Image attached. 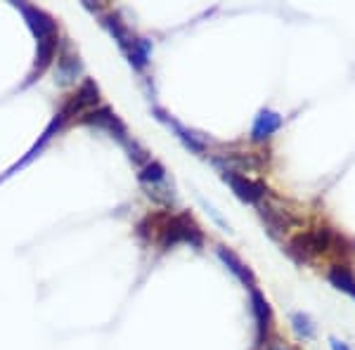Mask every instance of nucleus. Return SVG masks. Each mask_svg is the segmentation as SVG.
<instances>
[{
    "mask_svg": "<svg viewBox=\"0 0 355 350\" xmlns=\"http://www.w3.org/2000/svg\"><path fill=\"white\" fill-rule=\"evenodd\" d=\"M334 234H331L329 227H318V229H308V232H301L291 239L289 244V254L296 258V261H311L315 256L327 254L334 244Z\"/></svg>",
    "mask_w": 355,
    "mask_h": 350,
    "instance_id": "1",
    "label": "nucleus"
},
{
    "mask_svg": "<svg viewBox=\"0 0 355 350\" xmlns=\"http://www.w3.org/2000/svg\"><path fill=\"white\" fill-rule=\"evenodd\" d=\"M83 121L85 123H93V125H97V128L107 130V133H110L112 137H116V140L130 152V159H135V161L145 159V152H142V149L135 145V140H130L125 125L119 121V116L112 112L110 107H102V109H97V112H93V114H85Z\"/></svg>",
    "mask_w": 355,
    "mask_h": 350,
    "instance_id": "2",
    "label": "nucleus"
},
{
    "mask_svg": "<svg viewBox=\"0 0 355 350\" xmlns=\"http://www.w3.org/2000/svg\"><path fill=\"white\" fill-rule=\"evenodd\" d=\"M162 244L166 249L175 244H190V246H202L204 244V237H202V229L197 227V222L192 220L190 216H175L168 220V225L164 227V234H162Z\"/></svg>",
    "mask_w": 355,
    "mask_h": 350,
    "instance_id": "3",
    "label": "nucleus"
},
{
    "mask_svg": "<svg viewBox=\"0 0 355 350\" xmlns=\"http://www.w3.org/2000/svg\"><path fill=\"white\" fill-rule=\"evenodd\" d=\"M140 182L145 185L147 189H150V197H154L157 202H164V204H171L175 199V194H173V185L168 182V177H166V170H164V166L162 164H157V161H152V164H147L145 168L140 170Z\"/></svg>",
    "mask_w": 355,
    "mask_h": 350,
    "instance_id": "4",
    "label": "nucleus"
},
{
    "mask_svg": "<svg viewBox=\"0 0 355 350\" xmlns=\"http://www.w3.org/2000/svg\"><path fill=\"white\" fill-rule=\"evenodd\" d=\"M15 8L24 15L28 28L36 36V43H48V41H57V26L55 19L50 15H45L43 10L33 8V5H24V3H15Z\"/></svg>",
    "mask_w": 355,
    "mask_h": 350,
    "instance_id": "5",
    "label": "nucleus"
},
{
    "mask_svg": "<svg viewBox=\"0 0 355 350\" xmlns=\"http://www.w3.org/2000/svg\"><path fill=\"white\" fill-rule=\"evenodd\" d=\"M220 177L230 185V189L237 194L242 202L246 204H261V199L266 197L268 189L261 185V182H254L249 180L246 175H239V173H230V170H220Z\"/></svg>",
    "mask_w": 355,
    "mask_h": 350,
    "instance_id": "6",
    "label": "nucleus"
},
{
    "mask_svg": "<svg viewBox=\"0 0 355 350\" xmlns=\"http://www.w3.org/2000/svg\"><path fill=\"white\" fill-rule=\"evenodd\" d=\"M216 254H218V258L223 261V265L230 270V272L239 279V282L246 284L249 289H256L254 272H251L249 265H246V263H244L237 254H234V251H230L227 246H216Z\"/></svg>",
    "mask_w": 355,
    "mask_h": 350,
    "instance_id": "7",
    "label": "nucleus"
},
{
    "mask_svg": "<svg viewBox=\"0 0 355 350\" xmlns=\"http://www.w3.org/2000/svg\"><path fill=\"white\" fill-rule=\"evenodd\" d=\"M279 128H282V116L277 112H272V109H261L259 116L254 119V125H251V140L266 142Z\"/></svg>",
    "mask_w": 355,
    "mask_h": 350,
    "instance_id": "8",
    "label": "nucleus"
},
{
    "mask_svg": "<svg viewBox=\"0 0 355 350\" xmlns=\"http://www.w3.org/2000/svg\"><path fill=\"white\" fill-rule=\"evenodd\" d=\"M251 308H254L256 329H259V341H263V338L268 336V329H270L272 310H270V303L266 301V296H263L259 289H251Z\"/></svg>",
    "mask_w": 355,
    "mask_h": 350,
    "instance_id": "9",
    "label": "nucleus"
},
{
    "mask_svg": "<svg viewBox=\"0 0 355 350\" xmlns=\"http://www.w3.org/2000/svg\"><path fill=\"white\" fill-rule=\"evenodd\" d=\"M327 279L334 289L343 291V294H348L355 301V274L346 265H331L327 272Z\"/></svg>",
    "mask_w": 355,
    "mask_h": 350,
    "instance_id": "10",
    "label": "nucleus"
},
{
    "mask_svg": "<svg viewBox=\"0 0 355 350\" xmlns=\"http://www.w3.org/2000/svg\"><path fill=\"white\" fill-rule=\"evenodd\" d=\"M157 114H159V119H162L164 123H168L171 128L175 130V135L180 137V140H182V145H185L187 149H192V152H197V154H204L206 145H204V140H202V137H199L197 133H192V130L182 128L180 123H178V121H173V119H168V116H166L164 112H159V109H157Z\"/></svg>",
    "mask_w": 355,
    "mask_h": 350,
    "instance_id": "11",
    "label": "nucleus"
},
{
    "mask_svg": "<svg viewBox=\"0 0 355 350\" xmlns=\"http://www.w3.org/2000/svg\"><path fill=\"white\" fill-rule=\"evenodd\" d=\"M259 209H261V218L266 220L268 229H270V234L287 232V229L291 227V222H294L291 218L284 216L282 211L272 209V206H268V204H259Z\"/></svg>",
    "mask_w": 355,
    "mask_h": 350,
    "instance_id": "12",
    "label": "nucleus"
},
{
    "mask_svg": "<svg viewBox=\"0 0 355 350\" xmlns=\"http://www.w3.org/2000/svg\"><path fill=\"white\" fill-rule=\"evenodd\" d=\"M128 62L133 64V69L137 71H142V69L147 67V62H150V55H152V43L145 41V38H135V43L130 45L128 53Z\"/></svg>",
    "mask_w": 355,
    "mask_h": 350,
    "instance_id": "13",
    "label": "nucleus"
},
{
    "mask_svg": "<svg viewBox=\"0 0 355 350\" xmlns=\"http://www.w3.org/2000/svg\"><path fill=\"white\" fill-rule=\"evenodd\" d=\"M291 329H294V334L299 338H303V341H311V338L315 336V324L306 313L291 315Z\"/></svg>",
    "mask_w": 355,
    "mask_h": 350,
    "instance_id": "14",
    "label": "nucleus"
},
{
    "mask_svg": "<svg viewBox=\"0 0 355 350\" xmlns=\"http://www.w3.org/2000/svg\"><path fill=\"white\" fill-rule=\"evenodd\" d=\"M197 199H199V204L204 206V211H206V213L211 216V220H214L218 227H223V232H232V229H230V222H227L225 218H223V216L218 213V211H216V206H214V204H209L204 197H199V194H197Z\"/></svg>",
    "mask_w": 355,
    "mask_h": 350,
    "instance_id": "15",
    "label": "nucleus"
},
{
    "mask_svg": "<svg viewBox=\"0 0 355 350\" xmlns=\"http://www.w3.org/2000/svg\"><path fill=\"white\" fill-rule=\"evenodd\" d=\"M329 348H331V350H353L346 341H341V338H336V336H331V338H329Z\"/></svg>",
    "mask_w": 355,
    "mask_h": 350,
    "instance_id": "16",
    "label": "nucleus"
},
{
    "mask_svg": "<svg viewBox=\"0 0 355 350\" xmlns=\"http://www.w3.org/2000/svg\"><path fill=\"white\" fill-rule=\"evenodd\" d=\"M270 350H287V348H279V346H275V348H270Z\"/></svg>",
    "mask_w": 355,
    "mask_h": 350,
    "instance_id": "17",
    "label": "nucleus"
}]
</instances>
